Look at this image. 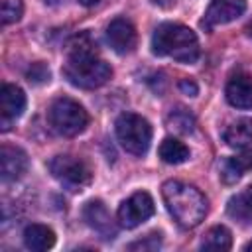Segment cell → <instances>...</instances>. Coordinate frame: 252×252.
Listing matches in <instances>:
<instances>
[{
    "instance_id": "16",
    "label": "cell",
    "mask_w": 252,
    "mask_h": 252,
    "mask_svg": "<svg viewBox=\"0 0 252 252\" xmlns=\"http://www.w3.org/2000/svg\"><path fill=\"white\" fill-rule=\"evenodd\" d=\"M226 213L236 220H252V185L228 199Z\"/></svg>"
},
{
    "instance_id": "28",
    "label": "cell",
    "mask_w": 252,
    "mask_h": 252,
    "mask_svg": "<svg viewBox=\"0 0 252 252\" xmlns=\"http://www.w3.org/2000/svg\"><path fill=\"white\" fill-rule=\"evenodd\" d=\"M248 35H250V37H252V22H250V24H248Z\"/></svg>"
},
{
    "instance_id": "15",
    "label": "cell",
    "mask_w": 252,
    "mask_h": 252,
    "mask_svg": "<svg viewBox=\"0 0 252 252\" xmlns=\"http://www.w3.org/2000/svg\"><path fill=\"white\" fill-rule=\"evenodd\" d=\"M222 140L230 148H236V150L250 146L252 144V118H238L230 122L222 132Z\"/></svg>"
},
{
    "instance_id": "19",
    "label": "cell",
    "mask_w": 252,
    "mask_h": 252,
    "mask_svg": "<svg viewBox=\"0 0 252 252\" xmlns=\"http://www.w3.org/2000/svg\"><path fill=\"white\" fill-rule=\"evenodd\" d=\"M203 250H230L232 248V234L226 226H213L205 232L201 240Z\"/></svg>"
},
{
    "instance_id": "8",
    "label": "cell",
    "mask_w": 252,
    "mask_h": 252,
    "mask_svg": "<svg viewBox=\"0 0 252 252\" xmlns=\"http://www.w3.org/2000/svg\"><path fill=\"white\" fill-rule=\"evenodd\" d=\"M106 41L118 55L132 53L138 43L136 28L126 18H116L106 26Z\"/></svg>"
},
{
    "instance_id": "1",
    "label": "cell",
    "mask_w": 252,
    "mask_h": 252,
    "mask_svg": "<svg viewBox=\"0 0 252 252\" xmlns=\"http://www.w3.org/2000/svg\"><path fill=\"white\" fill-rule=\"evenodd\" d=\"M65 79L79 89H98L110 77V65L98 57L96 43L89 33L75 35L67 45V61L63 65Z\"/></svg>"
},
{
    "instance_id": "23",
    "label": "cell",
    "mask_w": 252,
    "mask_h": 252,
    "mask_svg": "<svg viewBox=\"0 0 252 252\" xmlns=\"http://www.w3.org/2000/svg\"><path fill=\"white\" fill-rule=\"evenodd\" d=\"M159 244H161L159 234H148L144 240H138V242L130 244L128 248L130 250H156V248H159Z\"/></svg>"
},
{
    "instance_id": "14",
    "label": "cell",
    "mask_w": 252,
    "mask_h": 252,
    "mask_svg": "<svg viewBox=\"0 0 252 252\" xmlns=\"http://www.w3.org/2000/svg\"><path fill=\"white\" fill-rule=\"evenodd\" d=\"M24 244L26 248L35 250V252L49 250L55 244V232L45 224H35V222L28 224L24 228Z\"/></svg>"
},
{
    "instance_id": "13",
    "label": "cell",
    "mask_w": 252,
    "mask_h": 252,
    "mask_svg": "<svg viewBox=\"0 0 252 252\" xmlns=\"http://www.w3.org/2000/svg\"><path fill=\"white\" fill-rule=\"evenodd\" d=\"M226 100L234 108H252V75L236 73L226 83Z\"/></svg>"
},
{
    "instance_id": "4",
    "label": "cell",
    "mask_w": 252,
    "mask_h": 252,
    "mask_svg": "<svg viewBox=\"0 0 252 252\" xmlns=\"http://www.w3.org/2000/svg\"><path fill=\"white\" fill-rule=\"evenodd\" d=\"M116 138L120 146L132 156H144L150 150L152 126L150 122L134 112H124L116 118Z\"/></svg>"
},
{
    "instance_id": "2",
    "label": "cell",
    "mask_w": 252,
    "mask_h": 252,
    "mask_svg": "<svg viewBox=\"0 0 252 252\" xmlns=\"http://www.w3.org/2000/svg\"><path fill=\"white\" fill-rule=\"evenodd\" d=\"M161 197L169 215L183 228H195L207 215V199L203 193L183 181H165L161 185Z\"/></svg>"
},
{
    "instance_id": "27",
    "label": "cell",
    "mask_w": 252,
    "mask_h": 252,
    "mask_svg": "<svg viewBox=\"0 0 252 252\" xmlns=\"http://www.w3.org/2000/svg\"><path fill=\"white\" fill-rule=\"evenodd\" d=\"M244 250H252V240H250V242H246V244H244Z\"/></svg>"
},
{
    "instance_id": "21",
    "label": "cell",
    "mask_w": 252,
    "mask_h": 252,
    "mask_svg": "<svg viewBox=\"0 0 252 252\" xmlns=\"http://www.w3.org/2000/svg\"><path fill=\"white\" fill-rule=\"evenodd\" d=\"M24 14V2L22 0H0V16H2V24H14L22 18Z\"/></svg>"
},
{
    "instance_id": "26",
    "label": "cell",
    "mask_w": 252,
    "mask_h": 252,
    "mask_svg": "<svg viewBox=\"0 0 252 252\" xmlns=\"http://www.w3.org/2000/svg\"><path fill=\"white\" fill-rule=\"evenodd\" d=\"M79 4H83V6H94L98 0H77Z\"/></svg>"
},
{
    "instance_id": "12",
    "label": "cell",
    "mask_w": 252,
    "mask_h": 252,
    "mask_svg": "<svg viewBox=\"0 0 252 252\" xmlns=\"http://www.w3.org/2000/svg\"><path fill=\"white\" fill-rule=\"evenodd\" d=\"M28 169V156L18 146L4 144L0 148V177L2 181H16Z\"/></svg>"
},
{
    "instance_id": "11",
    "label": "cell",
    "mask_w": 252,
    "mask_h": 252,
    "mask_svg": "<svg viewBox=\"0 0 252 252\" xmlns=\"http://www.w3.org/2000/svg\"><path fill=\"white\" fill-rule=\"evenodd\" d=\"M83 219L102 238L110 240L116 236V224H114V220H112V217H110V213L102 201H89L83 209Z\"/></svg>"
},
{
    "instance_id": "25",
    "label": "cell",
    "mask_w": 252,
    "mask_h": 252,
    "mask_svg": "<svg viewBox=\"0 0 252 252\" xmlns=\"http://www.w3.org/2000/svg\"><path fill=\"white\" fill-rule=\"evenodd\" d=\"M152 4H156L159 8H171L175 4V0H152Z\"/></svg>"
},
{
    "instance_id": "17",
    "label": "cell",
    "mask_w": 252,
    "mask_h": 252,
    "mask_svg": "<svg viewBox=\"0 0 252 252\" xmlns=\"http://www.w3.org/2000/svg\"><path fill=\"white\" fill-rule=\"evenodd\" d=\"M250 165H252V154H242V156H236V158H228L220 165V179L224 183H236Z\"/></svg>"
},
{
    "instance_id": "5",
    "label": "cell",
    "mask_w": 252,
    "mask_h": 252,
    "mask_svg": "<svg viewBox=\"0 0 252 252\" xmlns=\"http://www.w3.org/2000/svg\"><path fill=\"white\" fill-rule=\"evenodd\" d=\"M49 124L51 128L67 138H73L77 134H81L87 124H89V114L87 110L73 98L61 96L57 100L51 102L49 106Z\"/></svg>"
},
{
    "instance_id": "3",
    "label": "cell",
    "mask_w": 252,
    "mask_h": 252,
    "mask_svg": "<svg viewBox=\"0 0 252 252\" xmlns=\"http://www.w3.org/2000/svg\"><path fill=\"white\" fill-rule=\"evenodd\" d=\"M152 51L179 63H195L199 59V39L187 26L167 22L156 28L152 35Z\"/></svg>"
},
{
    "instance_id": "7",
    "label": "cell",
    "mask_w": 252,
    "mask_h": 252,
    "mask_svg": "<svg viewBox=\"0 0 252 252\" xmlns=\"http://www.w3.org/2000/svg\"><path fill=\"white\" fill-rule=\"evenodd\" d=\"M154 215V199L146 191H138L126 201H122L118 209V222L124 228H136L146 222Z\"/></svg>"
},
{
    "instance_id": "20",
    "label": "cell",
    "mask_w": 252,
    "mask_h": 252,
    "mask_svg": "<svg viewBox=\"0 0 252 252\" xmlns=\"http://www.w3.org/2000/svg\"><path fill=\"white\" fill-rule=\"evenodd\" d=\"M167 124H169V128H173L179 134H191L193 128H195V116L187 108H181L179 106V108H175V110L169 112Z\"/></svg>"
},
{
    "instance_id": "10",
    "label": "cell",
    "mask_w": 252,
    "mask_h": 252,
    "mask_svg": "<svg viewBox=\"0 0 252 252\" xmlns=\"http://www.w3.org/2000/svg\"><path fill=\"white\" fill-rule=\"evenodd\" d=\"M26 110V94L18 85H2L0 89V116L2 130L10 128V122L20 118Z\"/></svg>"
},
{
    "instance_id": "18",
    "label": "cell",
    "mask_w": 252,
    "mask_h": 252,
    "mask_svg": "<svg viewBox=\"0 0 252 252\" xmlns=\"http://www.w3.org/2000/svg\"><path fill=\"white\" fill-rule=\"evenodd\" d=\"M159 158L169 163V165H177V163H183L189 159V148L179 142L177 138H165L161 144H159Z\"/></svg>"
},
{
    "instance_id": "24",
    "label": "cell",
    "mask_w": 252,
    "mask_h": 252,
    "mask_svg": "<svg viewBox=\"0 0 252 252\" xmlns=\"http://www.w3.org/2000/svg\"><path fill=\"white\" fill-rule=\"evenodd\" d=\"M179 91H181L183 94H187V96H197L199 87H197V83H195L193 79H181V81H179Z\"/></svg>"
},
{
    "instance_id": "9",
    "label": "cell",
    "mask_w": 252,
    "mask_h": 252,
    "mask_svg": "<svg viewBox=\"0 0 252 252\" xmlns=\"http://www.w3.org/2000/svg\"><path fill=\"white\" fill-rule=\"evenodd\" d=\"M244 10H246V0H211L209 8L205 12L203 26L215 28V26L234 22L236 18H240L244 14Z\"/></svg>"
},
{
    "instance_id": "6",
    "label": "cell",
    "mask_w": 252,
    "mask_h": 252,
    "mask_svg": "<svg viewBox=\"0 0 252 252\" xmlns=\"http://www.w3.org/2000/svg\"><path fill=\"white\" fill-rule=\"evenodd\" d=\"M47 167L59 183H63L65 187H69L73 191H81L83 187H87L91 183V177H93L91 167L83 159L69 156V154L55 156L47 163Z\"/></svg>"
},
{
    "instance_id": "22",
    "label": "cell",
    "mask_w": 252,
    "mask_h": 252,
    "mask_svg": "<svg viewBox=\"0 0 252 252\" xmlns=\"http://www.w3.org/2000/svg\"><path fill=\"white\" fill-rule=\"evenodd\" d=\"M26 77H28V81H30V83L39 85V83L49 81V69H47L41 61H37V63H32V67H30V69H28V73H26Z\"/></svg>"
}]
</instances>
